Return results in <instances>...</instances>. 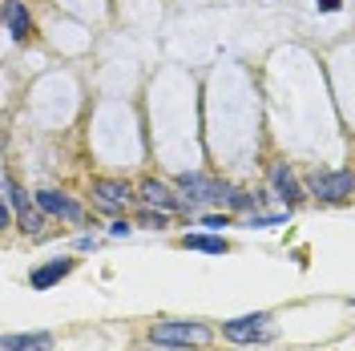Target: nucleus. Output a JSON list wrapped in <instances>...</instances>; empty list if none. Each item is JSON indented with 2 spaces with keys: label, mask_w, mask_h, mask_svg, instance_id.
<instances>
[{
  "label": "nucleus",
  "mask_w": 355,
  "mask_h": 351,
  "mask_svg": "<svg viewBox=\"0 0 355 351\" xmlns=\"http://www.w3.org/2000/svg\"><path fill=\"white\" fill-rule=\"evenodd\" d=\"M53 348V335L49 331H33V335H4L0 351H49Z\"/></svg>",
  "instance_id": "12"
},
{
  "label": "nucleus",
  "mask_w": 355,
  "mask_h": 351,
  "mask_svg": "<svg viewBox=\"0 0 355 351\" xmlns=\"http://www.w3.org/2000/svg\"><path fill=\"white\" fill-rule=\"evenodd\" d=\"M315 4H319L323 12H335V8H339V0H315Z\"/></svg>",
  "instance_id": "19"
},
{
  "label": "nucleus",
  "mask_w": 355,
  "mask_h": 351,
  "mask_svg": "<svg viewBox=\"0 0 355 351\" xmlns=\"http://www.w3.org/2000/svg\"><path fill=\"white\" fill-rule=\"evenodd\" d=\"M226 206H230V210H250V206H259V198L230 186V190H226Z\"/></svg>",
  "instance_id": "14"
},
{
  "label": "nucleus",
  "mask_w": 355,
  "mask_h": 351,
  "mask_svg": "<svg viewBox=\"0 0 355 351\" xmlns=\"http://www.w3.org/2000/svg\"><path fill=\"white\" fill-rule=\"evenodd\" d=\"M141 198H146V206H162V210H182V198L170 194V186L166 182H157V178H146L141 182Z\"/></svg>",
  "instance_id": "8"
},
{
  "label": "nucleus",
  "mask_w": 355,
  "mask_h": 351,
  "mask_svg": "<svg viewBox=\"0 0 355 351\" xmlns=\"http://www.w3.org/2000/svg\"><path fill=\"white\" fill-rule=\"evenodd\" d=\"M222 335L230 339V343H266L275 327H270V315L266 311H254V315H243V319H230Z\"/></svg>",
  "instance_id": "3"
},
{
  "label": "nucleus",
  "mask_w": 355,
  "mask_h": 351,
  "mask_svg": "<svg viewBox=\"0 0 355 351\" xmlns=\"http://www.w3.org/2000/svg\"><path fill=\"white\" fill-rule=\"evenodd\" d=\"M125 234H130V226H125V222H113V226H110V239H125Z\"/></svg>",
  "instance_id": "18"
},
{
  "label": "nucleus",
  "mask_w": 355,
  "mask_h": 351,
  "mask_svg": "<svg viewBox=\"0 0 355 351\" xmlns=\"http://www.w3.org/2000/svg\"><path fill=\"white\" fill-rule=\"evenodd\" d=\"M287 214H259V219H250V226H283Z\"/></svg>",
  "instance_id": "16"
},
{
  "label": "nucleus",
  "mask_w": 355,
  "mask_h": 351,
  "mask_svg": "<svg viewBox=\"0 0 355 351\" xmlns=\"http://www.w3.org/2000/svg\"><path fill=\"white\" fill-rule=\"evenodd\" d=\"M182 246H186V250H206V255H226V250H230L226 239H210V234H186Z\"/></svg>",
  "instance_id": "13"
},
{
  "label": "nucleus",
  "mask_w": 355,
  "mask_h": 351,
  "mask_svg": "<svg viewBox=\"0 0 355 351\" xmlns=\"http://www.w3.org/2000/svg\"><path fill=\"white\" fill-rule=\"evenodd\" d=\"M202 226H210V230H222V226H226V219H218V214H206V219H202Z\"/></svg>",
  "instance_id": "17"
},
{
  "label": "nucleus",
  "mask_w": 355,
  "mask_h": 351,
  "mask_svg": "<svg viewBox=\"0 0 355 351\" xmlns=\"http://www.w3.org/2000/svg\"><path fill=\"white\" fill-rule=\"evenodd\" d=\"M311 194L319 202H347L355 194V174L352 170H315L311 174Z\"/></svg>",
  "instance_id": "2"
},
{
  "label": "nucleus",
  "mask_w": 355,
  "mask_h": 351,
  "mask_svg": "<svg viewBox=\"0 0 355 351\" xmlns=\"http://www.w3.org/2000/svg\"><path fill=\"white\" fill-rule=\"evenodd\" d=\"M154 343H166V348H202L214 339V331L206 323H186V319H170V323H157L150 331Z\"/></svg>",
  "instance_id": "1"
},
{
  "label": "nucleus",
  "mask_w": 355,
  "mask_h": 351,
  "mask_svg": "<svg viewBox=\"0 0 355 351\" xmlns=\"http://www.w3.org/2000/svg\"><path fill=\"white\" fill-rule=\"evenodd\" d=\"M270 182H275V190L283 202H299L303 198V186H299V178L291 174L287 162H279V166H270Z\"/></svg>",
  "instance_id": "10"
},
{
  "label": "nucleus",
  "mask_w": 355,
  "mask_h": 351,
  "mask_svg": "<svg viewBox=\"0 0 355 351\" xmlns=\"http://www.w3.org/2000/svg\"><path fill=\"white\" fill-rule=\"evenodd\" d=\"M37 206H41L44 214H61V219H69V222H81V219H85L81 202H73V198L61 194V190H41V194H37Z\"/></svg>",
  "instance_id": "5"
},
{
  "label": "nucleus",
  "mask_w": 355,
  "mask_h": 351,
  "mask_svg": "<svg viewBox=\"0 0 355 351\" xmlns=\"http://www.w3.org/2000/svg\"><path fill=\"white\" fill-rule=\"evenodd\" d=\"M4 24H8V33L24 41L28 33H33V17H28V8H24V0H8L4 4Z\"/></svg>",
  "instance_id": "11"
},
{
  "label": "nucleus",
  "mask_w": 355,
  "mask_h": 351,
  "mask_svg": "<svg viewBox=\"0 0 355 351\" xmlns=\"http://www.w3.org/2000/svg\"><path fill=\"white\" fill-rule=\"evenodd\" d=\"M166 219H170V210H146V214H141V226H154V230H162V226H166Z\"/></svg>",
  "instance_id": "15"
},
{
  "label": "nucleus",
  "mask_w": 355,
  "mask_h": 351,
  "mask_svg": "<svg viewBox=\"0 0 355 351\" xmlns=\"http://www.w3.org/2000/svg\"><path fill=\"white\" fill-rule=\"evenodd\" d=\"M178 190L186 194V202L206 206V202H222L230 186H218L214 178H206V174H182V178H178Z\"/></svg>",
  "instance_id": "4"
},
{
  "label": "nucleus",
  "mask_w": 355,
  "mask_h": 351,
  "mask_svg": "<svg viewBox=\"0 0 355 351\" xmlns=\"http://www.w3.org/2000/svg\"><path fill=\"white\" fill-rule=\"evenodd\" d=\"M4 198H8V202H12V206L21 210V230H24V234H37V230H41V214H37V210H33V206L24 202L21 186L12 182V174H4Z\"/></svg>",
  "instance_id": "7"
},
{
  "label": "nucleus",
  "mask_w": 355,
  "mask_h": 351,
  "mask_svg": "<svg viewBox=\"0 0 355 351\" xmlns=\"http://www.w3.org/2000/svg\"><path fill=\"white\" fill-rule=\"evenodd\" d=\"M93 198L105 206V210H121V206H130L133 194L125 182H113V178H93Z\"/></svg>",
  "instance_id": "6"
},
{
  "label": "nucleus",
  "mask_w": 355,
  "mask_h": 351,
  "mask_svg": "<svg viewBox=\"0 0 355 351\" xmlns=\"http://www.w3.org/2000/svg\"><path fill=\"white\" fill-rule=\"evenodd\" d=\"M69 271H73V259H53V263L37 266V271L28 275V283H33V291H49L53 283H61Z\"/></svg>",
  "instance_id": "9"
}]
</instances>
